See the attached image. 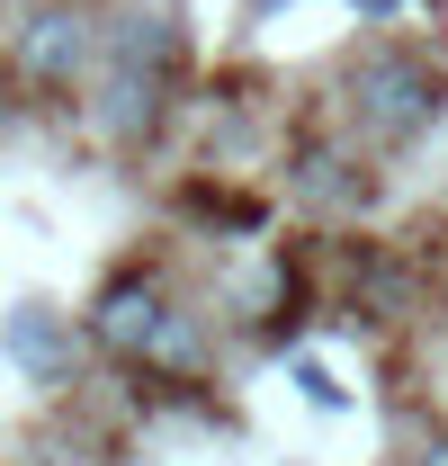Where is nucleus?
<instances>
[{"label": "nucleus", "instance_id": "nucleus-1", "mask_svg": "<svg viewBox=\"0 0 448 466\" xmlns=\"http://www.w3.org/2000/svg\"><path fill=\"white\" fill-rule=\"evenodd\" d=\"M448 108V81L431 55H403V46H386V55L359 63V81H350V126H359V144L368 153H403V144H422L431 126H440Z\"/></svg>", "mask_w": 448, "mask_h": 466}, {"label": "nucleus", "instance_id": "nucleus-2", "mask_svg": "<svg viewBox=\"0 0 448 466\" xmlns=\"http://www.w3.org/2000/svg\"><path fill=\"white\" fill-rule=\"evenodd\" d=\"M90 341L108 350V359H170V368H188L198 359V341H188V314L170 305V288L153 279V269H126V279H108L99 288V305H90Z\"/></svg>", "mask_w": 448, "mask_h": 466}, {"label": "nucleus", "instance_id": "nucleus-3", "mask_svg": "<svg viewBox=\"0 0 448 466\" xmlns=\"http://www.w3.org/2000/svg\"><path fill=\"white\" fill-rule=\"evenodd\" d=\"M170 63H179V36H170V18H126L108 36V126L117 135H144L153 126V108H162V81Z\"/></svg>", "mask_w": 448, "mask_h": 466}, {"label": "nucleus", "instance_id": "nucleus-4", "mask_svg": "<svg viewBox=\"0 0 448 466\" xmlns=\"http://www.w3.org/2000/svg\"><path fill=\"white\" fill-rule=\"evenodd\" d=\"M99 55V27H90V9H36L27 27H18V72L36 81V90H72L81 72Z\"/></svg>", "mask_w": 448, "mask_h": 466}, {"label": "nucleus", "instance_id": "nucleus-5", "mask_svg": "<svg viewBox=\"0 0 448 466\" xmlns=\"http://www.w3.org/2000/svg\"><path fill=\"white\" fill-rule=\"evenodd\" d=\"M9 350H18L36 377H63V341H55V314H46V305H27V314L9 323Z\"/></svg>", "mask_w": 448, "mask_h": 466}, {"label": "nucleus", "instance_id": "nucleus-6", "mask_svg": "<svg viewBox=\"0 0 448 466\" xmlns=\"http://www.w3.org/2000/svg\"><path fill=\"white\" fill-rule=\"evenodd\" d=\"M422 466H448V440H440V449H431V458H422Z\"/></svg>", "mask_w": 448, "mask_h": 466}]
</instances>
